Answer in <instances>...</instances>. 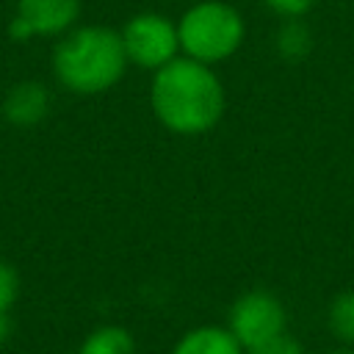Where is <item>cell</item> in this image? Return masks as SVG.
I'll list each match as a JSON object with an SVG mask.
<instances>
[{"mask_svg": "<svg viewBox=\"0 0 354 354\" xmlns=\"http://www.w3.org/2000/svg\"><path fill=\"white\" fill-rule=\"evenodd\" d=\"M8 335H11V321L6 313H0V346L8 340Z\"/></svg>", "mask_w": 354, "mask_h": 354, "instance_id": "15", "label": "cell"}, {"mask_svg": "<svg viewBox=\"0 0 354 354\" xmlns=\"http://www.w3.org/2000/svg\"><path fill=\"white\" fill-rule=\"evenodd\" d=\"M80 14V0H17V14L8 25L11 39L61 36L72 30Z\"/></svg>", "mask_w": 354, "mask_h": 354, "instance_id": "6", "label": "cell"}, {"mask_svg": "<svg viewBox=\"0 0 354 354\" xmlns=\"http://www.w3.org/2000/svg\"><path fill=\"white\" fill-rule=\"evenodd\" d=\"M243 354H304V348L293 335L282 332V335H277V337H271V340H266L260 346L246 348Z\"/></svg>", "mask_w": 354, "mask_h": 354, "instance_id": "12", "label": "cell"}, {"mask_svg": "<svg viewBox=\"0 0 354 354\" xmlns=\"http://www.w3.org/2000/svg\"><path fill=\"white\" fill-rule=\"evenodd\" d=\"M180 53L199 64H218L238 53L246 36L241 11L224 0L194 3L177 22Z\"/></svg>", "mask_w": 354, "mask_h": 354, "instance_id": "3", "label": "cell"}, {"mask_svg": "<svg viewBox=\"0 0 354 354\" xmlns=\"http://www.w3.org/2000/svg\"><path fill=\"white\" fill-rule=\"evenodd\" d=\"M227 321H230L227 329L232 332V337L246 351L252 346H260V343L282 335L288 326V310L277 293L254 288V290L241 293L232 301Z\"/></svg>", "mask_w": 354, "mask_h": 354, "instance_id": "5", "label": "cell"}, {"mask_svg": "<svg viewBox=\"0 0 354 354\" xmlns=\"http://www.w3.org/2000/svg\"><path fill=\"white\" fill-rule=\"evenodd\" d=\"M80 354H136V343L122 326H100L83 340Z\"/></svg>", "mask_w": 354, "mask_h": 354, "instance_id": "9", "label": "cell"}, {"mask_svg": "<svg viewBox=\"0 0 354 354\" xmlns=\"http://www.w3.org/2000/svg\"><path fill=\"white\" fill-rule=\"evenodd\" d=\"M326 324L337 340L354 346V288L343 290L332 299L329 313H326Z\"/></svg>", "mask_w": 354, "mask_h": 354, "instance_id": "11", "label": "cell"}, {"mask_svg": "<svg viewBox=\"0 0 354 354\" xmlns=\"http://www.w3.org/2000/svg\"><path fill=\"white\" fill-rule=\"evenodd\" d=\"M50 113V94L36 80H22L3 97V119L14 127H36Z\"/></svg>", "mask_w": 354, "mask_h": 354, "instance_id": "7", "label": "cell"}, {"mask_svg": "<svg viewBox=\"0 0 354 354\" xmlns=\"http://www.w3.org/2000/svg\"><path fill=\"white\" fill-rule=\"evenodd\" d=\"M127 64L119 30L105 25L66 30L53 53V72L58 83L75 94H102L113 88Z\"/></svg>", "mask_w": 354, "mask_h": 354, "instance_id": "2", "label": "cell"}, {"mask_svg": "<svg viewBox=\"0 0 354 354\" xmlns=\"http://www.w3.org/2000/svg\"><path fill=\"white\" fill-rule=\"evenodd\" d=\"M19 293V277L17 271L0 260V313H8V307L17 301Z\"/></svg>", "mask_w": 354, "mask_h": 354, "instance_id": "13", "label": "cell"}, {"mask_svg": "<svg viewBox=\"0 0 354 354\" xmlns=\"http://www.w3.org/2000/svg\"><path fill=\"white\" fill-rule=\"evenodd\" d=\"M329 354H354V348H335V351H329Z\"/></svg>", "mask_w": 354, "mask_h": 354, "instance_id": "16", "label": "cell"}, {"mask_svg": "<svg viewBox=\"0 0 354 354\" xmlns=\"http://www.w3.org/2000/svg\"><path fill=\"white\" fill-rule=\"evenodd\" d=\"M313 50V36L310 28L299 19H285V25L277 30V53L285 61H301Z\"/></svg>", "mask_w": 354, "mask_h": 354, "instance_id": "10", "label": "cell"}, {"mask_svg": "<svg viewBox=\"0 0 354 354\" xmlns=\"http://www.w3.org/2000/svg\"><path fill=\"white\" fill-rule=\"evenodd\" d=\"M75 354H80V351H75Z\"/></svg>", "mask_w": 354, "mask_h": 354, "instance_id": "17", "label": "cell"}, {"mask_svg": "<svg viewBox=\"0 0 354 354\" xmlns=\"http://www.w3.org/2000/svg\"><path fill=\"white\" fill-rule=\"evenodd\" d=\"M171 354H243V348L227 326L207 324V326H196L185 332L174 343Z\"/></svg>", "mask_w": 354, "mask_h": 354, "instance_id": "8", "label": "cell"}, {"mask_svg": "<svg viewBox=\"0 0 354 354\" xmlns=\"http://www.w3.org/2000/svg\"><path fill=\"white\" fill-rule=\"evenodd\" d=\"M127 61L141 69H160L180 55L177 25L155 11H141L124 22L119 30Z\"/></svg>", "mask_w": 354, "mask_h": 354, "instance_id": "4", "label": "cell"}, {"mask_svg": "<svg viewBox=\"0 0 354 354\" xmlns=\"http://www.w3.org/2000/svg\"><path fill=\"white\" fill-rule=\"evenodd\" d=\"M149 105L166 130L177 136H202L221 122L227 94L207 64L177 55L166 66L155 69Z\"/></svg>", "mask_w": 354, "mask_h": 354, "instance_id": "1", "label": "cell"}, {"mask_svg": "<svg viewBox=\"0 0 354 354\" xmlns=\"http://www.w3.org/2000/svg\"><path fill=\"white\" fill-rule=\"evenodd\" d=\"M274 14H279V17H285V19H299V17H304L310 8H313V3L315 0H263Z\"/></svg>", "mask_w": 354, "mask_h": 354, "instance_id": "14", "label": "cell"}]
</instances>
